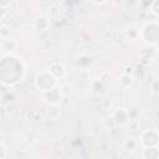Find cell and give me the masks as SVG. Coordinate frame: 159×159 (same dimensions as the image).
I'll use <instances>...</instances> for the list:
<instances>
[{"label": "cell", "instance_id": "cell-1", "mask_svg": "<svg viewBox=\"0 0 159 159\" xmlns=\"http://www.w3.org/2000/svg\"><path fill=\"white\" fill-rule=\"evenodd\" d=\"M48 70H50L48 72L52 75V77H53L55 80L61 78V77L65 75V68H63V66H62L61 63H57V62L52 63V65L50 66V68H48Z\"/></svg>", "mask_w": 159, "mask_h": 159}, {"label": "cell", "instance_id": "cell-2", "mask_svg": "<svg viewBox=\"0 0 159 159\" xmlns=\"http://www.w3.org/2000/svg\"><path fill=\"white\" fill-rule=\"evenodd\" d=\"M150 157V159H158V152L157 148H145L143 150V158L148 159Z\"/></svg>", "mask_w": 159, "mask_h": 159}, {"label": "cell", "instance_id": "cell-3", "mask_svg": "<svg viewBox=\"0 0 159 159\" xmlns=\"http://www.w3.org/2000/svg\"><path fill=\"white\" fill-rule=\"evenodd\" d=\"M132 82H133V78H132L130 75H125V73H123V75L120 76V78H119V83H120V86L124 87V88L129 87V86L132 84Z\"/></svg>", "mask_w": 159, "mask_h": 159}, {"label": "cell", "instance_id": "cell-4", "mask_svg": "<svg viewBox=\"0 0 159 159\" xmlns=\"http://www.w3.org/2000/svg\"><path fill=\"white\" fill-rule=\"evenodd\" d=\"M47 25H48V21H47L45 17H37V19L34 21V26H35L36 29H40V30L46 29Z\"/></svg>", "mask_w": 159, "mask_h": 159}, {"label": "cell", "instance_id": "cell-5", "mask_svg": "<svg viewBox=\"0 0 159 159\" xmlns=\"http://www.w3.org/2000/svg\"><path fill=\"white\" fill-rule=\"evenodd\" d=\"M101 107H102L104 111H108V109H111V108L113 107V102H112L111 99H103V101L101 102Z\"/></svg>", "mask_w": 159, "mask_h": 159}, {"label": "cell", "instance_id": "cell-6", "mask_svg": "<svg viewBox=\"0 0 159 159\" xmlns=\"http://www.w3.org/2000/svg\"><path fill=\"white\" fill-rule=\"evenodd\" d=\"M60 93L62 94V97L70 94V93H71V87H70L68 84H63V86L60 88Z\"/></svg>", "mask_w": 159, "mask_h": 159}, {"label": "cell", "instance_id": "cell-7", "mask_svg": "<svg viewBox=\"0 0 159 159\" xmlns=\"http://www.w3.org/2000/svg\"><path fill=\"white\" fill-rule=\"evenodd\" d=\"M6 155H7V149H6V147L0 143V159H5Z\"/></svg>", "mask_w": 159, "mask_h": 159}]
</instances>
